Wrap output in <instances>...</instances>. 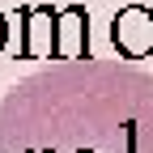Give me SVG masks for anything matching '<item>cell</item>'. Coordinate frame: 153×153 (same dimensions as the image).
Returning a JSON list of instances; mask_svg holds the SVG:
<instances>
[{"instance_id": "3957f363", "label": "cell", "mask_w": 153, "mask_h": 153, "mask_svg": "<svg viewBox=\"0 0 153 153\" xmlns=\"http://www.w3.org/2000/svg\"><path fill=\"white\" fill-rule=\"evenodd\" d=\"M4 43H9V26H4V17H0V51H4Z\"/></svg>"}, {"instance_id": "7a4b0ae2", "label": "cell", "mask_w": 153, "mask_h": 153, "mask_svg": "<svg viewBox=\"0 0 153 153\" xmlns=\"http://www.w3.org/2000/svg\"><path fill=\"white\" fill-rule=\"evenodd\" d=\"M51 60H89V13H85L81 4L55 13Z\"/></svg>"}, {"instance_id": "6da1fadb", "label": "cell", "mask_w": 153, "mask_h": 153, "mask_svg": "<svg viewBox=\"0 0 153 153\" xmlns=\"http://www.w3.org/2000/svg\"><path fill=\"white\" fill-rule=\"evenodd\" d=\"M111 43L123 60H145L153 51V9H145V4L119 9L111 22Z\"/></svg>"}]
</instances>
